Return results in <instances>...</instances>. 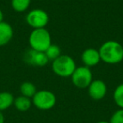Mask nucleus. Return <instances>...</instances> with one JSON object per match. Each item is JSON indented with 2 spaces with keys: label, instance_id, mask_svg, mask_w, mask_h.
Instances as JSON below:
<instances>
[{
  "label": "nucleus",
  "instance_id": "10",
  "mask_svg": "<svg viewBox=\"0 0 123 123\" xmlns=\"http://www.w3.org/2000/svg\"><path fill=\"white\" fill-rule=\"evenodd\" d=\"M14 36V30L10 24L3 21L0 22V46H4L10 42Z\"/></svg>",
  "mask_w": 123,
  "mask_h": 123
},
{
  "label": "nucleus",
  "instance_id": "4",
  "mask_svg": "<svg viewBox=\"0 0 123 123\" xmlns=\"http://www.w3.org/2000/svg\"><path fill=\"white\" fill-rule=\"evenodd\" d=\"M32 105L41 111L52 109L56 103V97L54 93L50 90H39L32 97Z\"/></svg>",
  "mask_w": 123,
  "mask_h": 123
},
{
  "label": "nucleus",
  "instance_id": "9",
  "mask_svg": "<svg viewBox=\"0 0 123 123\" xmlns=\"http://www.w3.org/2000/svg\"><path fill=\"white\" fill-rule=\"evenodd\" d=\"M81 60L84 63V66L89 68L98 65L101 61L99 50L94 48H87L82 52Z\"/></svg>",
  "mask_w": 123,
  "mask_h": 123
},
{
  "label": "nucleus",
  "instance_id": "2",
  "mask_svg": "<svg viewBox=\"0 0 123 123\" xmlns=\"http://www.w3.org/2000/svg\"><path fill=\"white\" fill-rule=\"evenodd\" d=\"M75 61L68 55H61L56 59L53 60L51 63V69L53 73L58 77L69 78L76 69Z\"/></svg>",
  "mask_w": 123,
  "mask_h": 123
},
{
  "label": "nucleus",
  "instance_id": "11",
  "mask_svg": "<svg viewBox=\"0 0 123 123\" xmlns=\"http://www.w3.org/2000/svg\"><path fill=\"white\" fill-rule=\"evenodd\" d=\"M14 105L16 108V110H18L19 111L25 112L31 109V105H32V100L30 98L20 95L18 96L17 98H14Z\"/></svg>",
  "mask_w": 123,
  "mask_h": 123
},
{
  "label": "nucleus",
  "instance_id": "20",
  "mask_svg": "<svg viewBox=\"0 0 123 123\" xmlns=\"http://www.w3.org/2000/svg\"><path fill=\"white\" fill-rule=\"evenodd\" d=\"M97 123H110L109 121H99V122H97Z\"/></svg>",
  "mask_w": 123,
  "mask_h": 123
},
{
  "label": "nucleus",
  "instance_id": "5",
  "mask_svg": "<svg viewBox=\"0 0 123 123\" xmlns=\"http://www.w3.org/2000/svg\"><path fill=\"white\" fill-rule=\"evenodd\" d=\"M70 78L73 84L78 89H88L93 81L92 71L85 66H79L76 68Z\"/></svg>",
  "mask_w": 123,
  "mask_h": 123
},
{
  "label": "nucleus",
  "instance_id": "19",
  "mask_svg": "<svg viewBox=\"0 0 123 123\" xmlns=\"http://www.w3.org/2000/svg\"><path fill=\"white\" fill-rule=\"evenodd\" d=\"M3 21H4V13L0 9V22H3Z\"/></svg>",
  "mask_w": 123,
  "mask_h": 123
},
{
  "label": "nucleus",
  "instance_id": "7",
  "mask_svg": "<svg viewBox=\"0 0 123 123\" xmlns=\"http://www.w3.org/2000/svg\"><path fill=\"white\" fill-rule=\"evenodd\" d=\"M25 62L34 67H45L49 62L46 53L42 51H37L35 50L30 49L26 51L23 56Z\"/></svg>",
  "mask_w": 123,
  "mask_h": 123
},
{
  "label": "nucleus",
  "instance_id": "16",
  "mask_svg": "<svg viewBox=\"0 0 123 123\" xmlns=\"http://www.w3.org/2000/svg\"><path fill=\"white\" fill-rule=\"evenodd\" d=\"M46 56H47L48 60L49 61L52 62L53 60L56 59L58 56H61V48L57 46V45L55 44H51L47 49L45 51Z\"/></svg>",
  "mask_w": 123,
  "mask_h": 123
},
{
  "label": "nucleus",
  "instance_id": "13",
  "mask_svg": "<svg viewBox=\"0 0 123 123\" xmlns=\"http://www.w3.org/2000/svg\"><path fill=\"white\" fill-rule=\"evenodd\" d=\"M19 91L21 93V95L28 97L30 99H32V97L35 95L37 90H36V87L33 83L31 82H25L22 83L19 87Z\"/></svg>",
  "mask_w": 123,
  "mask_h": 123
},
{
  "label": "nucleus",
  "instance_id": "6",
  "mask_svg": "<svg viewBox=\"0 0 123 123\" xmlns=\"http://www.w3.org/2000/svg\"><path fill=\"white\" fill-rule=\"evenodd\" d=\"M26 23L34 29L46 28L49 23V15L45 10L41 9H35L31 10L25 17Z\"/></svg>",
  "mask_w": 123,
  "mask_h": 123
},
{
  "label": "nucleus",
  "instance_id": "17",
  "mask_svg": "<svg viewBox=\"0 0 123 123\" xmlns=\"http://www.w3.org/2000/svg\"><path fill=\"white\" fill-rule=\"evenodd\" d=\"M110 123H123V109L116 111L110 118Z\"/></svg>",
  "mask_w": 123,
  "mask_h": 123
},
{
  "label": "nucleus",
  "instance_id": "12",
  "mask_svg": "<svg viewBox=\"0 0 123 123\" xmlns=\"http://www.w3.org/2000/svg\"><path fill=\"white\" fill-rule=\"evenodd\" d=\"M14 97L9 92H0V111L9 109L14 105Z\"/></svg>",
  "mask_w": 123,
  "mask_h": 123
},
{
  "label": "nucleus",
  "instance_id": "8",
  "mask_svg": "<svg viewBox=\"0 0 123 123\" xmlns=\"http://www.w3.org/2000/svg\"><path fill=\"white\" fill-rule=\"evenodd\" d=\"M88 94L94 100H100L104 99L107 94L106 84L101 79L93 80L88 87Z\"/></svg>",
  "mask_w": 123,
  "mask_h": 123
},
{
  "label": "nucleus",
  "instance_id": "14",
  "mask_svg": "<svg viewBox=\"0 0 123 123\" xmlns=\"http://www.w3.org/2000/svg\"><path fill=\"white\" fill-rule=\"evenodd\" d=\"M31 2V0H11V6L14 11L22 13L29 9Z\"/></svg>",
  "mask_w": 123,
  "mask_h": 123
},
{
  "label": "nucleus",
  "instance_id": "3",
  "mask_svg": "<svg viewBox=\"0 0 123 123\" xmlns=\"http://www.w3.org/2000/svg\"><path fill=\"white\" fill-rule=\"evenodd\" d=\"M29 44L31 49L45 52L52 44L51 34L46 28L34 29L29 36Z\"/></svg>",
  "mask_w": 123,
  "mask_h": 123
},
{
  "label": "nucleus",
  "instance_id": "18",
  "mask_svg": "<svg viewBox=\"0 0 123 123\" xmlns=\"http://www.w3.org/2000/svg\"><path fill=\"white\" fill-rule=\"evenodd\" d=\"M0 123H4V116L2 111H0Z\"/></svg>",
  "mask_w": 123,
  "mask_h": 123
},
{
  "label": "nucleus",
  "instance_id": "1",
  "mask_svg": "<svg viewBox=\"0 0 123 123\" xmlns=\"http://www.w3.org/2000/svg\"><path fill=\"white\" fill-rule=\"evenodd\" d=\"M102 62L114 65L123 61V46L116 41H107L100 46L99 49Z\"/></svg>",
  "mask_w": 123,
  "mask_h": 123
},
{
  "label": "nucleus",
  "instance_id": "15",
  "mask_svg": "<svg viewBox=\"0 0 123 123\" xmlns=\"http://www.w3.org/2000/svg\"><path fill=\"white\" fill-rule=\"evenodd\" d=\"M113 99L118 107L123 109V83L115 89L113 92Z\"/></svg>",
  "mask_w": 123,
  "mask_h": 123
}]
</instances>
